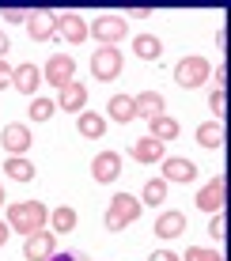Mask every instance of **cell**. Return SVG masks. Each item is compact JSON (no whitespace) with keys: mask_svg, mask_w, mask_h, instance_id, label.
I'll list each match as a JSON object with an SVG mask.
<instances>
[{"mask_svg":"<svg viewBox=\"0 0 231 261\" xmlns=\"http://www.w3.org/2000/svg\"><path fill=\"white\" fill-rule=\"evenodd\" d=\"M49 227L53 231H76V208H68V204H61V208H53L49 212Z\"/></svg>","mask_w":231,"mask_h":261,"instance_id":"obj_25","label":"cell"},{"mask_svg":"<svg viewBox=\"0 0 231 261\" xmlns=\"http://www.w3.org/2000/svg\"><path fill=\"white\" fill-rule=\"evenodd\" d=\"M91 76L99 80V84H110V80L121 76V49L114 46H102L91 53Z\"/></svg>","mask_w":231,"mask_h":261,"instance_id":"obj_3","label":"cell"},{"mask_svg":"<svg viewBox=\"0 0 231 261\" xmlns=\"http://www.w3.org/2000/svg\"><path fill=\"white\" fill-rule=\"evenodd\" d=\"M12 72H15V68L8 65L4 57H0V91H4V87H12Z\"/></svg>","mask_w":231,"mask_h":261,"instance_id":"obj_32","label":"cell"},{"mask_svg":"<svg viewBox=\"0 0 231 261\" xmlns=\"http://www.w3.org/2000/svg\"><path fill=\"white\" fill-rule=\"evenodd\" d=\"M31 144H34V137H31V129H27L23 121H8L4 129H0V148H4L8 155H27Z\"/></svg>","mask_w":231,"mask_h":261,"instance_id":"obj_6","label":"cell"},{"mask_svg":"<svg viewBox=\"0 0 231 261\" xmlns=\"http://www.w3.org/2000/svg\"><path fill=\"white\" fill-rule=\"evenodd\" d=\"M140 208H144V204L133 193H114L110 204H106V231H125L129 223L140 220Z\"/></svg>","mask_w":231,"mask_h":261,"instance_id":"obj_2","label":"cell"},{"mask_svg":"<svg viewBox=\"0 0 231 261\" xmlns=\"http://www.w3.org/2000/svg\"><path fill=\"white\" fill-rule=\"evenodd\" d=\"M27 34L31 42H46L57 34V12H31L27 15Z\"/></svg>","mask_w":231,"mask_h":261,"instance_id":"obj_11","label":"cell"},{"mask_svg":"<svg viewBox=\"0 0 231 261\" xmlns=\"http://www.w3.org/2000/svg\"><path fill=\"white\" fill-rule=\"evenodd\" d=\"M224 204H227V178L224 174H216L212 182L201 186V193H197V208L201 212H224Z\"/></svg>","mask_w":231,"mask_h":261,"instance_id":"obj_8","label":"cell"},{"mask_svg":"<svg viewBox=\"0 0 231 261\" xmlns=\"http://www.w3.org/2000/svg\"><path fill=\"white\" fill-rule=\"evenodd\" d=\"M209 106L216 110V121H224V114H227V95H224V91L216 87V91L209 95Z\"/></svg>","mask_w":231,"mask_h":261,"instance_id":"obj_30","label":"cell"},{"mask_svg":"<svg viewBox=\"0 0 231 261\" xmlns=\"http://www.w3.org/2000/svg\"><path fill=\"white\" fill-rule=\"evenodd\" d=\"M129 155L137 159V163H163L167 151H163V144H159L156 137H140V140L129 148Z\"/></svg>","mask_w":231,"mask_h":261,"instance_id":"obj_15","label":"cell"},{"mask_svg":"<svg viewBox=\"0 0 231 261\" xmlns=\"http://www.w3.org/2000/svg\"><path fill=\"white\" fill-rule=\"evenodd\" d=\"M197 178V167H193V159H182V155H171V159H163V182L171 186V182H193Z\"/></svg>","mask_w":231,"mask_h":261,"instance_id":"obj_13","label":"cell"},{"mask_svg":"<svg viewBox=\"0 0 231 261\" xmlns=\"http://www.w3.org/2000/svg\"><path fill=\"white\" fill-rule=\"evenodd\" d=\"M182 231H186V212H174L171 208V212H163L156 220V235L159 239H178Z\"/></svg>","mask_w":231,"mask_h":261,"instance_id":"obj_18","label":"cell"},{"mask_svg":"<svg viewBox=\"0 0 231 261\" xmlns=\"http://www.w3.org/2000/svg\"><path fill=\"white\" fill-rule=\"evenodd\" d=\"M106 110H110V118H114V121H121V125L137 118V110H133V98H129V95H114Z\"/></svg>","mask_w":231,"mask_h":261,"instance_id":"obj_24","label":"cell"},{"mask_svg":"<svg viewBox=\"0 0 231 261\" xmlns=\"http://www.w3.org/2000/svg\"><path fill=\"white\" fill-rule=\"evenodd\" d=\"M163 201H167V182H163V178H148L140 204H152V208H156V204H163Z\"/></svg>","mask_w":231,"mask_h":261,"instance_id":"obj_26","label":"cell"},{"mask_svg":"<svg viewBox=\"0 0 231 261\" xmlns=\"http://www.w3.org/2000/svg\"><path fill=\"white\" fill-rule=\"evenodd\" d=\"M76 129H80V137L99 140L106 133V118H102V114H95V110H84V114H80V121H76Z\"/></svg>","mask_w":231,"mask_h":261,"instance_id":"obj_20","label":"cell"},{"mask_svg":"<svg viewBox=\"0 0 231 261\" xmlns=\"http://www.w3.org/2000/svg\"><path fill=\"white\" fill-rule=\"evenodd\" d=\"M133 110H137V118H159L163 114V95L159 91H140V95H133Z\"/></svg>","mask_w":231,"mask_h":261,"instance_id":"obj_17","label":"cell"},{"mask_svg":"<svg viewBox=\"0 0 231 261\" xmlns=\"http://www.w3.org/2000/svg\"><path fill=\"white\" fill-rule=\"evenodd\" d=\"M197 144L201 148H212V151L224 148V121H205L197 129Z\"/></svg>","mask_w":231,"mask_h":261,"instance_id":"obj_22","label":"cell"},{"mask_svg":"<svg viewBox=\"0 0 231 261\" xmlns=\"http://www.w3.org/2000/svg\"><path fill=\"white\" fill-rule=\"evenodd\" d=\"M4 174L12 182H34V163L27 155H8L4 159Z\"/></svg>","mask_w":231,"mask_h":261,"instance_id":"obj_19","label":"cell"},{"mask_svg":"<svg viewBox=\"0 0 231 261\" xmlns=\"http://www.w3.org/2000/svg\"><path fill=\"white\" fill-rule=\"evenodd\" d=\"M8 235H12V227H8V223H0V246L8 242Z\"/></svg>","mask_w":231,"mask_h":261,"instance_id":"obj_37","label":"cell"},{"mask_svg":"<svg viewBox=\"0 0 231 261\" xmlns=\"http://www.w3.org/2000/svg\"><path fill=\"white\" fill-rule=\"evenodd\" d=\"M209 80V61L205 57H182L174 65V84L178 87H201Z\"/></svg>","mask_w":231,"mask_h":261,"instance_id":"obj_7","label":"cell"},{"mask_svg":"<svg viewBox=\"0 0 231 261\" xmlns=\"http://www.w3.org/2000/svg\"><path fill=\"white\" fill-rule=\"evenodd\" d=\"M49 261H87L84 254H53Z\"/></svg>","mask_w":231,"mask_h":261,"instance_id":"obj_35","label":"cell"},{"mask_svg":"<svg viewBox=\"0 0 231 261\" xmlns=\"http://www.w3.org/2000/svg\"><path fill=\"white\" fill-rule=\"evenodd\" d=\"M186 261H224L220 250H209V246H190L186 250Z\"/></svg>","mask_w":231,"mask_h":261,"instance_id":"obj_28","label":"cell"},{"mask_svg":"<svg viewBox=\"0 0 231 261\" xmlns=\"http://www.w3.org/2000/svg\"><path fill=\"white\" fill-rule=\"evenodd\" d=\"M91 174H95V182H114V178L121 174V155L118 151H99V155L91 159Z\"/></svg>","mask_w":231,"mask_h":261,"instance_id":"obj_12","label":"cell"},{"mask_svg":"<svg viewBox=\"0 0 231 261\" xmlns=\"http://www.w3.org/2000/svg\"><path fill=\"white\" fill-rule=\"evenodd\" d=\"M125 31H129V19H125V15H99V19L87 27V34H95L102 46L121 42V38H125Z\"/></svg>","mask_w":231,"mask_h":261,"instance_id":"obj_5","label":"cell"},{"mask_svg":"<svg viewBox=\"0 0 231 261\" xmlns=\"http://www.w3.org/2000/svg\"><path fill=\"white\" fill-rule=\"evenodd\" d=\"M53 114H57V102H53V98H38V95H34V102H31V118H34V121H49Z\"/></svg>","mask_w":231,"mask_h":261,"instance_id":"obj_27","label":"cell"},{"mask_svg":"<svg viewBox=\"0 0 231 261\" xmlns=\"http://www.w3.org/2000/svg\"><path fill=\"white\" fill-rule=\"evenodd\" d=\"M38 84H42V68L38 65H19L12 72V87H15V91H23V95H34V91H38Z\"/></svg>","mask_w":231,"mask_h":261,"instance_id":"obj_16","label":"cell"},{"mask_svg":"<svg viewBox=\"0 0 231 261\" xmlns=\"http://www.w3.org/2000/svg\"><path fill=\"white\" fill-rule=\"evenodd\" d=\"M224 84H227V65H216V87L224 91Z\"/></svg>","mask_w":231,"mask_h":261,"instance_id":"obj_34","label":"cell"},{"mask_svg":"<svg viewBox=\"0 0 231 261\" xmlns=\"http://www.w3.org/2000/svg\"><path fill=\"white\" fill-rule=\"evenodd\" d=\"M148 261H182V257H178V254H171V250H156V254L148 257Z\"/></svg>","mask_w":231,"mask_h":261,"instance_id":"obj_33","label":"cell"},{"mask_svg":"<svg viewBox=\"0 0 231 261\" xmlns=\"http://www.w3.org/2000/svg\"><path fill=\"white\" fill-rule=\"evenodd\" d=\"M53 254H57L53 231H34V235H27V242H23V257L27 261H49Z\"/></svg>","mask_w":231,"mask_h":261,"instance_id":"obj_9","label":"cell"},{"mask_svg":"<svg viewBox=\"0 0 231 261\" xmlns=\"http://www.w3.org/2000/svg\"><path fill=\"white\" fill-rule=\"evenodd\" d=\"M4 201H8V197H4V186H0V204H4Z\"/></svg>","mask_w":231,"mask_h":261,"instance_id":"obj_38","label":"cell"},{"mask_svg":"<svg viewBox=\"0 0 231 261\" xmlns=\"http://www.w3.org/2000/svg\"><path fill=\"white\" fill-rule=\"evenodd\" d=\"M27 15H31V8H4L0 19L4 23H27Z\"/></svg>","mask_w":231,"mask_h":261,"instance_id":"obj_31","label":"cell"},{"mask_svg":"<svg viewBox=\"0 0 231 261\" xmlns=\"http://www.w3.org/2000/svg\"><path fill=\"white\" fill-rule=\"evenodd\" d=\"M148 129H152L148 137H156L159 144H167V140H174V137H178V121H174V118H167V114L152 118V121H148Z\"/></svg>","mask_w":231,"mask_h":261,"instance_id":"obj_23","label":"cell"},{"mask_svg":"<svg viewBox=\"0 0 231 261\" xmlns=\"http://www.w3.org/2000/svg\"><path fill=\"white\" fill-rule=\"evenodd\" d=\"M46 223H49V208L42 201H12L8 204V227L19 231V235L46 231Z\"/></svg>","mask_w":231,"mask_h":261,"instance_id":"obj_1","label":"cell"},{"mask_svg":"<svg viewBox=\"0 0 231 261\" xmlns=\"http://www.w3.org/2000/svg\"><path fill=\"white\" fill-rule=\"evenodd\" d=\"M57 34L65 42H72V46H80V42H87V19L80 12H61L57 15Z\"/></svg>","mask_w":231,"mask_h":261,"instance_id":"obj_10","label":"cell"},{"mask_svg":"<svg viewBox=\"0 0 231 261\" xmlns=\"http://www.w3.org/2000/svg\"><path fill=\"white\" fill-rule=\"evenodd\" d=\"M84 106H87V87L84 84H68V87H61L57 91V110H65V114H84Z\"/></svg>","mask_w":231,"mask_h":261,"instance_id":"obj_14","label":"cell"},{"mask_svg":"<svg viewBox=\"0 0 231 261\" xmlns=\"http://www.w3.org/2000/svg\"><path fill=\"white\" fill-rule=\"evenodd\" d=\"M8 49H12V42H8V34H4V31H0V57H4V53H8Z\"/></svg>","mask_w":231,"mask_h":261,"instance_id":"obj_36","label":"cell"},{"mask_svg":"<svg viewBox=\"0 0 231 261\" xmlns=\"http://www.w3.org/2000/svg\"><path fill=\"white\" fill-rule=\"evenodd\" d=\"M133 49H137L140 61H159L163 57V42H159L156 34H137V38H133Z\"/></svg>","mask_w":231,"mask_h":261,"instance_id":"obj_21","label":"cell"},{"mask_svg":"<svg viewBox=\"0 0 231 261\" xmlns=\"http://www.w3.org/2000/svg\"><path fill=\"white\" fill-rule=\"evenodd\" d=\"M209 235L216 239V242H224V235H227V216H224V212H212V220H209Z\"/></svg>","mask_w":231,"mask_h":261,"instance_id":"obj_29","label":"cell"},{"mask_svg":"<svg viewBox=\"0 0 231 261\" xmlns=\"http://www.w3.org/2000/svg\"><path fill=\"white\" fill-rule=\"evenodd\" d=\"M72 76H76V61L68 57V53H53L46 61V68H42V84H53L57 91L72 84Z\"/></svg>","mask_w":231,"mask_h":261,"instance_id":"obj_4","label":"cell"}]
</instances>
